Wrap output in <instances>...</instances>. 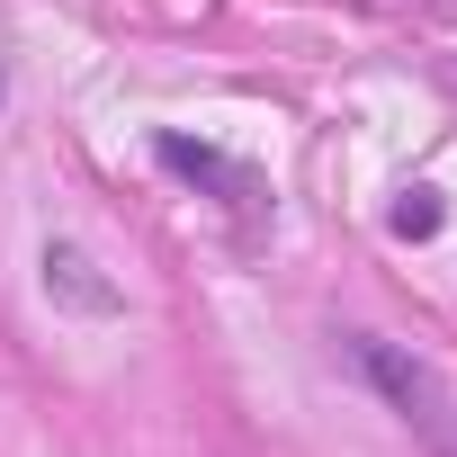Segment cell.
Listing matches in <instances>:
<instances>
[{
  "label": "cell",
  "mask_w": 457,
  "mask_h": 457,
  "mask_svg": "<svg viewBox=\"0 0 457 457\" xmlns=\"http://www.w3.org/2000/svg\"><path fill=\"white\" fill-rule=\"evenodd\" d=\"M162 170H179V179H215L234 206H252V197H261V179H252V170H234L224 153H206V144H188V135H162Z\"/></svg>",
  "instance_id": "7a4b0ae2"
},
{
  "label": "cell",
  "mask_w": 457,
  "mask_h": 457,
  "mask_svg": "<svg viewBox=\"0 0 457 457\" xmlns=\"http://www.w3.org/2000/svg\"><path fill=\"white\" fill-rule=\"evenodd\" d=\"M46 287H72V296H81V305H99V314L117 305V287H99V278H90V261H81L72 243H46Z\"/></svg>",
  "instance_id": "3957f363"
},
{
  "label": "cell",
  "mask_w": 457,
  "mask_h": 457,
  "mask_svg": "<svg viewBox=\"0 0 457 457\" xmlns=\"http://www.w3.org/2000/svg\"><path fill=\"white\" fill-rule=\"evenodd\" d=\"M350 368L395 403V421H403V430H421V448H430V457H457V386H448L430 359H412L403 341L350 332Z\"/></svg>",
  "instance_id": "6da1fadb"
},
{
  "label": "cell",
  "mask_w": 457,
  "mask_h": 457,
  "mask_svg": "<svg viewBox=\"0 0 457 457\" xmlns=\"http://www.w3.org/2000/svg\"><path fill=\"white\" fill-rule=\"evenodd\" d=\"M368 10H412V0H368Z\"/></svg>",
  "instance_id": "5b68a950"
},
{
  "label": "cell",
  "mask_w": 457,
  "mask_h": 457,
  "mask_svg": "<svg viewBox=\"0 0 457 457\" xmlns=\"http://www.w3.org/2000/svg\"><path fill=\"white\" fill-rule=\"evenodd\" d=\"M395 234H403V243H430V234H439V197H430V188H403V206H395Z\"/></svg>",
  "instance_id": "277c9868"
}]
</instances>
